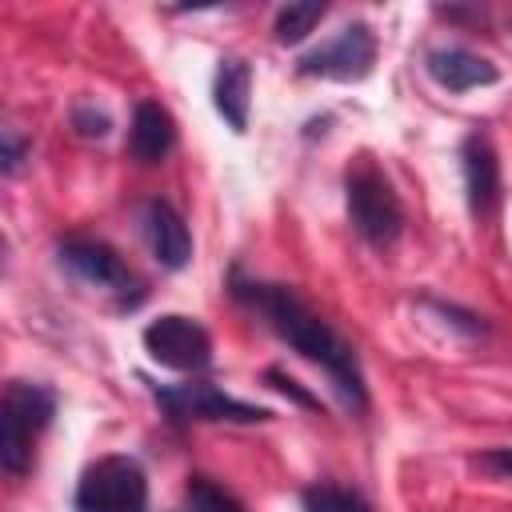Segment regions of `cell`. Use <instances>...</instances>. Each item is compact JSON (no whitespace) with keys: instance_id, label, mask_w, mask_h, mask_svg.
Masks as SVG:
<instances>
[{"instance_id":"1","label":"cell","mask_w":512,"mask_h":512,"mask_svg":"<svg viewBox=\"0 0 512 512\" xmlns=\"http://www.w3.org/2000/svg\"><path fill=\"white\" fill-rule=\"evenodd\" d=\"M236 300H244L252 312H260L268 320V328L288 340L304 360L320 364L332 380V388L340 392V400L352 408V412H364L368 404V392H364V376H360V364H356V352L352 344L324 320L316 316L292 288L284 284H256V280H236L232 284Z\"/></svg>"},{"instance_id":"2","label":"cell","mask_w":512,"mask_h":512,"mask_svg":"<svg viewBox=\"0 0 512 512\" xmlns=\"http://www.w3.org/2000/svg\"><path fill=\"white\" fill-rule=\"evenodd\" d=\"M56 396L44 384L12 380L0 400V464L8 476H24L32 464V440L48 428Z\"/></svg>"},{"instance_id":"3","label":"cell","mask_w":512,"mask_h":512,"mask_svg":"<svg viewBox=\"0 0 512 512\" xmlns=\"http://www.w3.org/2000/svg\"><path fill=\"white\" fill-rule=\"evenodd\" d=\"M344 192H348V216H352V228L372 244V248H388L400 228H404V204L400 196L392 192L388 176L372 164H356L344 180Z\"/></svg>"},{"instance_id":"4","label":"cell","mask_w":512,"mask_h":512,"mask_svg":"<svg viewBox=\"0 0 512 512\" xmlns=\"http://www.w3.org/2000/svg\"><path fill=\"white\" fill-rule=\"evenodd\" d=\"M76 512H148V476L132 456H100L80 472Z\"/></svg>"},{"instance_id":"5","label":"cell","mask_w":512,"mask_h":512,"mask_svg":"<svg viewBox=\"0 0 512 512\" xmlns=\"http://www.w3.org/2000/svg\"><path fill=\"white\" fill-rule=\"evenodd\" d=\"M144 348L156 364L176 372H204L212 364V336L192 316L168 312L144 328Z\"/></svg>"},{"instance_id":"6","label":"cell","mask_w":512,"mask_h":512,"mask_svg":"<svg viewBox=\"0 0 512 512\" xmlns=\"http://www.w3.org/2000/svg\"><path fill=\"white\" fill-rule=\"evenodd\" d=\"M156 400L168 408L172 420H232V424H256V420H268L272 412L268 408H256V404H244L236 396H224L216 384L208 380H188V384H176V388H156Z\"/></svg>"},{"instance_id":"7","label":"cell","mask_w":512,"mask_h":512,"mask_svg":"<svg viewBox=\"0 0 512 512\" xmlns=\"http://www.w3.org/2000/svg\"><path fill=\"white\" fill-rule=\"evenodd\" d=\"M376 64V36L368 24H344L328 44L312 48L300 60L304 76H324V80H360Z\"/></svg>"},{"instance_id":"8","label":"cell","mask_w":512,"mask_h":512,"mask_svg":"<svg viewBox=\"0 0 512 512\" xmlns=\"http://www.w3.org/2000/svg\"><path fill=\"white\" fill-rule=\"evenodd\" d=\"M60 260L64 268H72L84 284H96V288H108V292H124L132 284V272L124 268V260L104 244V240H92V236H72L60 244Z\"/></svg>"},{"instance_id":"9","label":"cell","mask_w":512,"mask_h":512,"mask_svg":"<svg viewBox=\"0 0 512 512\" xmlns=\"http://www.w3.org/2000/svg\"><path fill=\"white\" fill-rule=\"evenodd\" d=\"M140 224H144V240L152 248V256L164 264V268H184L192 260V236H188V224L184 216L168 204V200H148L144 212H140Z\"/></svg>"},{"instance_id":"10","label":"cell","mask_w":512,"mask_h":512,"mask_svg":"<svg viewBox=\"0 0 512 512\" xmlns=\"http://www.w3.org/2000/svg\"><path fill=\"white\" fill-rule=\"evenodd\" d=\"M464 160V192H468V208L472 216H488L500 200V160L496 148L484 132H472L460 148Z\"/></svg>"},{"instance_id":"11","label":"cell","mask_w":512,"mask_h":512,"mask_svg":"<svg viewBox=\"0 0 512 512\" xmlns=\"http://www.w3.org/2000/svg\"><path fill=\"white\" fill-rule=\"evenodd\" d=\"M176 144V120L168 116L164 104L140 100L132 112V132H128V152L140 164H160Z\"/></svg>"},{"instance_id":"12","label":"cell","mask_w":512,"mask_h":512,"mask_svg":"<svg viewBox=\"0 0 512 512\" xmlns=\"http://www.w3.org/2000/svg\"><path fill=\"white\" fill-rule=\"evenodd\" d=\"M428 72L440 88L448 92H468V88H480V84H496V64H488L484 56L468 52V48H436L428 56Z\"/></svg>"},{"instance_id":"13","label":"cell","mask_w":512,"mask_h":512,"mask_svg":"<svg viewBox=\"0 0 512 512\" xmlns=\"http://www.w3.org/2000/svg\"><path fill=\"white\" fill-rule=\"evenodd\" d=\"M212 96H216V112H220L236 132H244V128H248V100H252V68H248L240 56L220 60Z\"/></svg>"},{"instance_id":"14","label":"cell","mask_w":512,"mask_h":512,"mask_svg":"<svg viewBox=\"0 0 512 512\" xmlns=\"http://www.w3.org/2000/svg\"><path fill=\"white\" fill-rule=\"evenodd\" d=\"M324 12H328L324 0H304V4L280 8V16H276V40H280V44H300V40L324 20Z\"/></svg>"},{"instance_id":"15","label":"cell","mask_w":512,"mask_h":512,"mask_svg":"<svg viewBox=\"0 0 512 512\" xmlns=\"http://www.w3.org/2000/svg\"><path fill=\"white\" fill-rule=\"evenodd\" d=\"M304 512H372L364 496L336 488V484H312L304 492Z\"/></svg>"},{"instance_id":"16","label":"cell","mask_w":512,"mask_h":512,"mask_svg":"<svg viewBox=\"0 0 512 512\" xmlns=\"http://www.w3.org/2000/svg\"><path fill=\"white\" fill-rule=\"evenodd\" d=\"M184 512H244V504L224 492L220 484H212L208 476H192L188 484V508Z\"/></svg>"},{"instance_id":"17","label":"cell","mask_w":512,"mask_h":512,"mask_svg":"<svg viewBox=\"0 0 512 512\" xmlns=\"http://www.w3.org/2000/svg\"><path fill=\"white\" fill-rule=\"evenodd\" d=\"M476 464H480L484 472H496V476L512 480V448H492V452L476 456Z\"/></svg>"},{"instance_id":"18","label":"cell","mask_w":512,"mask_h":512,"mask_svg":"<svg viewBox=\"0 0 512 512\" xmlns=\"http://www.w3.org/2000/svg\"><path fill=\"white\" fill-rule=\"evenodd\" d=\"M72 124H76L84 136H104V132H108V116H104V112H88V108H76Z\"/></svg>"},{"instance_id":"19","label":"cell","mask_w":512,"mask_h":512,"mask_svg":"<svg viewBox=\"0 0 512 512\" xmlns=\"http://www.w3.org/2000/svg\"><path fill=\"white\" fill-rule=\"evenodd\" d=\"M268 380H272V384H276V388H280L284 396H292V400H300L304 408H320V404H316V400H312V396H308V392H304V388H300L296 380H288L284 372H268Z\"/></svg>"},{"instance_id":"20","label":"cell","mask_w":512,"mask_h":512,"mask_svg":"<svg viewBox=\"0 0 512 512\" xmlns=\"http://www.w3.org/2000/svg\"><path fill=\"white\" fill-rule=\"evenodd\" d=\"M24 156V144L16 140V132H4V172H16Z\"/></svg>"}]
</instances>
